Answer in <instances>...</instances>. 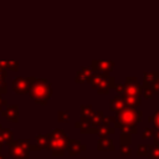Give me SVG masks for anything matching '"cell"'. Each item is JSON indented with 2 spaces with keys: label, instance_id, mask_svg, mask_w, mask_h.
Returning a JSON list of instances; mask_svg holds the SVG:
<instances>
[{
  "label": "cell",
  "instance_id": "7a4b0ae2",
  "mask_svg": "<svg viewBox=\"0 0 159 159\" xmlns=\"http://www.w3.org/2000/svg\"><path fill=\"white\" fill-rule=\"evenodd\" d=\"M47 137H48V150L51 149L52 155L55 157H62L65 154V149L70 140L67 134L63 130L56 128L53 132L47 134Z\"/></svg>",
  "mask_w": 159,
  "mask_h": 159
},
{
  "label": "cell",
  "instance_id": "7402d4cb",
  "mask_svg": "<svg viewBox=\"0 0 159 159\" xmlns=\"http://www.w3.org/2000/svg\"><path fill=\"white\" fill-rule=\"evenodd\" d=\"M120 129L122 133H128V134H137L138 133V129L137 127H127V125H120L118 127Z\"/></svg>",
  "mask_w": 159,
  "mask_h": 159
},
{
  "label": "cell",
  "instance_id": "ac0fdd59",
  "mask_svg": "<svg viewBox=\"0 0 159 159\" xmlns=\"http://www.w3.org/2000/svg\"><path fill=\"white\" fill-rule=\"evenodd\" d=\"M154 148L153 144H140L137 148V155L138 157H147L148 153Z\"/></svg>",
  "mask_w": 159,
  "mask_h": 159
},
{
  "label": "cell",
  "instance_id": "2e32d148",
  "mask_svg": "<svg viewBox=\"0 0 159 159\" xmlns=\"http://www.w3.org/2000/svg\"><path fill=\"white\" fill-rule=\"evenodd\" d=\"M103 118H104L103 111H94L93 116L88 120V127H98V125H101Z\"/></svg>",
  "mask_w": 159,
  "mask_h": 159
},
{
  "label": "cell",
  "instance_id": "f546056e",
  "mask_svg": "<svg viewBox=\"0 0 159 159\" xmlns=\"http://www.w3.org/2000/svg\"><path fill=\"white\" fill-rule=\"evenodd\" d=\"M6 78V72L4 71V68H0V84H4L5 83V80Z\"/></svg>",
  "mask_w": 159,
  "mask_h": 159
},
{
  "label": "cell",
  "instance_id": "9c48e42d",
  "mask_svg": "<svg viewBox=\"0 0 159 159\" xmlns=\"http://www.w3.org/2000/svg\"><path fill=\"white\" fill-rule=\"evenodd\" d=\"M80 132L82 134H97L99 137L102 135H108V134H113L116 132V129L113 127H104V125H98V127H86L80 129Z\"/></svg>",
  "mask_w": 159,
  "mask_h": 159
},
{
  "label": "cell",
  "instance_id": "836d02e7",
  "mask_svg": "<svg viewBox=\"0 0 159 159\" xmlns=\"http://www.w3.org/2000/svg\"><path fill=\"white\" fill-rule=\"evenodd\" d=\"M0 159H5V158H4V157H2L1 154H0Z\"/></svg>",
  "mask_w": 159,
  "mask_h": 159
},
{
  "label": "cell",
  "instance_id": "83f0119b",
  "mask_svg": "<svg viewBox=\"0 0 159 159\" xmlns=\"http://www.w3.org/2000/svg\"><path fill=\"white\" fill-rule=\"evenodd\" d=\"M153 123L155 125V129H159V109L153 114Z\"/></svg>",
  "mask_w": 159,
  "mask_h": 159
},
{
  "label": "cell",
  "instance_id": "277c9868",
  "mask_svg": "<svg viewBox=\"0 0 159 159\" xmlns=\"http://www.w3.org/2000/svg\"><path fill=\"white\" fill-rule=\"evenodd\" d=\"M114 80L116 78L109 76V75L93 73L92 77L89 78V81H88V83H91V86L97 89L98 94H107L114 87V84H116Z\"/></svg>",
  "mask_w": 159,
  "mask_h": 159
},
{
  "label": "cell",
  "instance_id": "d6986e66",
  "mask_svg": "<svg viewBox=\"0 0 159 159\" xmlns=\"http://www.w3.org/2000/svg\"><path fill=\"white\" fill-rule=\"evenodd\" d=\"M36 142H37V145L41 149H47L48 150V137H47V134H39L36 137Z\"/></svg>",
  "mask_w": 159,
  "mask_h": 159
},
{
  "label": "cell",
  "instance_id": "30bf717a",
  "mask_svg": "<svg viewBox=\"0 0 159 159\" xmlns=\"http://www.w3.org/2000/svg\"><path fill=\"white\" fill-rule=\"evenodd\" d=\"M10 155L14 159H29V152L27 149L21 144V142L12 143L10 145Z\"/></svg>",
  "mask_w": 159,
  "mask_h": 159
},
{
  "label": "cell",
  "instance_id": "e575fe53",
  "mask_svg": "<svg viewBox=\"0 0 159 159\" xmlns=\"http://www.w3.org/2000/svg\"><path fill=\"white\" fill-rule=\"evenodd\" d=\"M82 159H87V158H82Z\"/></svg>",
  "mask_w": 159,
  "mask_h": 159
},
{
  "label": "cell",
  "instance_id": "4316f807",
  "mask_svg": "<svg viewBox=\"0 0 159 159\" xmlns=\"http://www.w3.org/2000/svg\"><path fill=\"white\" fill-rule=\"evenodd\" d=\"M154 92L155 94L159 93V71H155V82H154Z\"/></svg>",
  "mask_w": 159,
  "mask_h": 159
},
{
  "label": "cell",
  "instance_id": "603a6c76",
  "mask_svg": "<svg viewBox=\"0 0 159 159\" xmlns=\"http://www.w3.org/2000/svg\"><path fill=\"white\" fill-rule=\"evenodd\" d=\"M148 159H159V145H155L147 155Z\"/></svg>",
  "mask_w": 159,
  "mask_h": 159
},
{
  "label": "cell",
  "instance_id": "484cf974",
  "mask_svg": "<svg viewBox=\"0 0 159 159\" xmlns=\"http://www.w3.org/2000/svg\"><path fill=\"white\" fill-rule=\"evenodd\" d=\"M153 134H154V128H144L142 137H143V139H148V138L153 137Z\"/></svg>",
  "mask_w": 159,
  "mask_h": 159
},
{
  "label": "cell",
  "instance_id": "5bb4252c",
  "mask_svg": "<svg viewBox=\"0 0 159 159\" xmlns=\"http://www.w3.org/2000/svg\"><path fill=\"white\" fill-rule=\"evenodd\" d=\"M124 102V106L128 107V108H137L140 106L142 103V99L140 97H137V96H129V94H125V93H122L119 94Z\"/></svg>",
  "mask_w": 159,
  "mask_h": 159
},
{
  "label": "cell",
  "instance_id": "8fae6325",
  "mask_svg": "<svg viewBox=\"0 0 159 159\" xmlns=\"http://www.w3.org/2000/svg\"><path fill=\"white\" fill-rule=\"evenodd\" d=\"M86 149H87V147L84 144H82L80 140H72V139L68 140L67 147H66V150H67L68 155H71V157H76L80 153L84 152Z\"/></svg>",
  "mask_w": 159,
  "mask_h": 159
},
{
  "label": "cell",
  "instance_id": "52a82bcc",
  "mask_svg": "<svg viewBox=\"0 0 159 159\" xmlns=\"http://www.w3.org/2000/svg\"><path fill=\"white\" fill-rule=\"evenodd\" d=\"M92 71L94 73H99V75H109L113 68H114V62L113 61H108V60H93L91 62Z\"/></svg>",
  "mask_w": 159,
  "mask_h": 159
},
{
  "label": "cell",
  "instance_id": "ba28073f",
  "mask_svg": "<svg viewBox=\"0 0 159 159\" xmlns=\"http://www.w3.org/2000/svg\"><path fill=\"white\" fill-rule=\"evenodd\" d=\"M34 78L29 77V78H24V77H17L12 82V88L16 93H29L32 86Z\"/></svg>",
  "mask_w": 159,
  "mask_h": 159
},
{
  "label": "cell",
  "instance_id": "7c38bea8",
  "mask_svg": "<svg viewBox=\"0 0 159 159\" xmlns=\"http://www.w3.org/2000/svg\"><path fill=\"white\" fill-rule=\"evenodd\" d=\"M94 72L92 71L91 67H82L81 70H78L77 75H76V78H75V82L76 83H88L89 78L92 77Z\"/></svg>",
  "mask_w": 159,
  "mask_h": 159
},
{
  "label": "cell",
  "instance_id": "e0dca14e",
  "mask_svg": "<svg viewBox=\"0 0 159 159\" xmlns=\"http://www.w3.org/2000/svg\"><path fill=\"white\" fill-rule=\"evenodd\" d=\"M4 117H6L9 120L17 122V106H9L4 111Z\"/></svg>",
  "mask_w": 159,
  "mask_h": 159
},
{
  "label": "cell",
  "instance_id": "d4e9b609",
  "mask_svg": "<svg viewBox=\"0 0 159 159\" xmlns=\"http://www.w3.org/2000/svg\"><path fill=\"white\" fill-rule=\"evenodd\" d=\"M120 155L122 157H130L132 155L130 145H120Z\"/></svg>",
  "mask_w": 159,
  "mask_h": 159
},
{
  "label": "cell",
  "instance_id": "5b68a950",
  "mask_svg": "<svg viewBox=\"0 0 159 159\" xmlns=\"http://www.w3.org/2000/svg\"><path fill=\"white\" fill-rule=\"evenodd\" d=\"M154 82H155V71L144 72L143 73V84H142V96L147 99H152L155 96L154 92Z\"/></svg>",
  "mask_w": 159,
  "mask_h": 159
},
{
  "label": "cell",
  "instance_id": "44dd1931",
  "mask_svg": "<svg viewBox=\"0 0 159 159\" xmlns=\"http://www.w3.org/2000/svg\"><path fill=\"white\" fill-rule=\"evenodd\" d=\"M57 117H58V122L67 123V122L70 120V113H68L67 111H58Z\"/></svg>",
  "mask_w": 159,
  "mask_h": 159
},
{
  "label": "cell",
  "instance_id": "4dcf8cb0",
  "mask_svg": "<svg viewBox=\"0 0 159 159\" xmlns=\"http://www.w3.org/2000/svg\"><path fill=\"white\" fill-rule=\"evenodd\" d=\"M113 88H116L117 94H122L123 93V84H114Z\"/></svg>",
  "mask_w": 159,
  "mask_h": 159
},
{
  "label": "cell",
  "instance_id": "f1b7e54d",
  "mask_svg": "<svg viewBox=\"0 0 159 159\" xmlns=\"http://www.w3.org/2000/svg\"><path fill=\"white\" fill-rule=\"evenodd\" d=\"M153 139H154V144H155V145H159V129H155V128H154Z\"/></svg>",
  "mask_w": 159,
  "mask_h": 159
},
{
  "label": "cell",
  "instance_id": "9a60e30c",
  "mask_svg": "<svg viewBox=\"0 0 159 159\" xmlns=\"http://www.w3.org/2000/svg\"><path fill=\"white\" fill-rule=\"evenodd\" d=\"M124 102H123V99H122V97L119 96V94H117V96H114L112 99H111V102H109V109L112 111V112H114L116 114H118V113H120L123 109H124Z\"/></svg>",
  "mask_w": 159,
  "mask_h": 159
},
{
  "label": "cell",
  "instance_id": "3957f363",
  "mask_svg": "<svg viewBox=\"0 0 159 159\" xmlns=\"http://www.w3.org/2000/svg\"><path fill=\"white\" fill-rule=\"evenodd\" d=\"M143 117V112L135 108H128L124 107V109L117 114L114 127L118 128L120 125H127V127H137L138 123H140Z\"/></svg>",
  "mask_w": 159,
  "mask_h": 159
},
{
  "label": "cell",
  "instance_id": "1f68e13d",
  "mask_svg": "<svg viewBox=\"0 0 159 159\" xmlns=\"http://www.w3.org/2000/svg\"><path fill=\"white\" fill-rule=\"evenodd\" d=\"M4 104H6V102H5L4 99H1V97H0V109L2 108V106H4Z\"/></svg>",
  "mask_w": 159,
  "mask_h": 159
},
{
  "label": "cell",
  "instance_id": "ffe728a7",
  "mask_svg": "<svg viewBox=\"0 0 159 159\" xmlns=\"http://www.w3.org/2000/svg\"><path fill=\"white\" fill-rule=\"evenodd\" d=\"M132 144V134L122 133L120 134V145H130Z\"/></svg>",
  "mask_w": 159,
  "mask_h": 159
},
{
  "label": "cell",
  "instance_id": "d6a6232c",
  "mask_svg": "<svg viewBox=\"0 0 159 159\" xmlns=\"http://www.w3.org/2000/svg\"><path fill=\"white\" fill-rule=\"evenodd\" d=\"M149 122L153 123V116H152V117H148V123H149Z\"/></svg>",
  "mask_w": 159,
  "mask_h": 159
},
{
  "label": "cell",
  "instance_id": "cb8c5ba5",
  "mask_svg": "<svg viewBox=\"0 0 159 159\" xmlns=\"http://www.w3.org/2000/svg\"><path fill=\"white\" fill-rule=\"evenodd\" d=\"M114 122H116V117H114V116H111V117H106V116H104V118H103L101 125L111 127V124H114Z\"/></svg>",
  "mask_w": 159,
  "mask_h": 159
},
{
  "label": "cell",
  "instance_id": "6da1fadb",
  "mask_svg": "<svg viewBox=\"0 0 159 159\" xmlns=\"http://www.w3.org/2000/svg\"><path fill=\"white\" fill-rule=\"evenodd\" d=\"M29 93L35 99L36 103L45 106L52 96V87L45 78H34V82Z\"/></svg>",
  "mask_w": 159,
  "mask_h": 159
},
{
  "label": "cell",
  "instance_id": "8992f818",
  "mask_svg": "<svg viewBox=\"0 0 159 159\" xmlns=\"http://www.w3.org/2000/svg\"><path fill=\"white\" fill-rule=\"evenodd\" d=\"M123 93L129 96L142 97V84H139L137 77H133V76L125 77V82L123 84Z\"/></svg>",
  "mask_w": 159,
  "mask_h": 159
},
{
  "label": "cell",
  "instance_id": "4fadbf2b",
  "mask_svg": "<svg viewBox=\"0 0 159 159\" xmlns=\"http://www.w3.org/2000/svg\"><path fill=\"white\" fill-rule=\"evenodd\" d=\"M97 150H98V152H103V150L113 152V150H114L113 140H112L111 138H108L107 135L99 137L98 140H97Z\"/></svg>",
  "mask_w": 159,
  "mask_h": 159
}]
</instances>
